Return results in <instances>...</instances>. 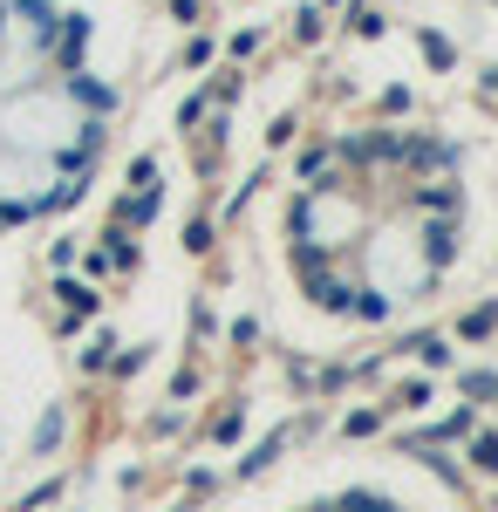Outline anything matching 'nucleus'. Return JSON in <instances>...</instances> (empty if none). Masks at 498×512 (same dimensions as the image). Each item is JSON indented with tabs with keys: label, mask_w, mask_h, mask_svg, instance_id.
<instances>
[{
	"label": "nucleus",
	"mask_w": 498,
	"mask_h": 512,
	"mask_svg": "<svg viewBox=\"0 0 498 512\" xmlns=\"http://www.w3.org/2000/svg\"><path fill=\"white\" fill-rule=\"evenodd\" d=\"M273 321L301 349H369L498 274V123L403 103L314 130L260 212Z\"/></svg>",
	"instance_id": "1"
},
{
	"label": "nucleus",
	"mask_w": 498,
	"mask_h": 512,
	"mask_svg": "<svg viewBox=\"0 0 498 512\" xmlns=\"http://www.w3.org/2000/svg\"><path fill=\"white\" fill-rule=\"evenodd\" d=\"M130 0H0V233L69 212L137 103Z\"/></svg>",
	"instance_id": "2"
},
{
	"label": "nucleus",
	"mask_w": 498,
	"mask_h": 512,
	"mask_svg": "<svg viewBox=\"0 0 498 512\" xmlns=\"http://www.w3.org/2000/svg\"><path fill=\"white\" fill-rule=\"evenodd\" d=\"M437 499H444V485L423 472V465L376 458V465H342V472H328L287 512H437Z\"/></svg>",
	"instance_id": "3"
},
{
	"label": "nucleus",
	"mask_w": 498,
	"mask_h": 512,
	"mask_svg": "<svg viewBox=\"0 0 498 512\" xmlns=\"http://www.w3.org/2000/svg\"><path fill=\"white\" fill-rule=\"evenodd\" d=\"M417 14H430L437 28H451L464 41L498 48V0H417Z\"/></svg>",
	"instance_id": "4"
}]
</instances>
